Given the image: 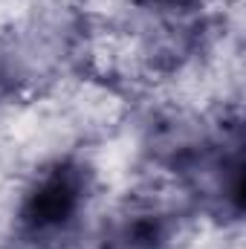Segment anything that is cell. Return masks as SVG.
<instances>
[{
  "label": "cell",
  "mask_w": 246,
  "mask_h": 249,
  "mask_svg": "<svg viewBox=\"0 0 246 249\" xmlns=\"http://www.w3.org/2000/svg\"><path fill=\"white\" fill-rule=\"evenodd\" d=\"M145 3L162 6V9H185V6H191V3H197V0H145Z\"/></svg>",
  "instance_id": "3957f363"
},
{
  "label": "cell",
  "mask_w": 246,
  "mask_h": 249,
  "mask_svg": "<svg viewBox=\"0 0 246 249\" xmlns=\"http://www.w3.org/2000/svg\"><path fill=\"white\" fill-rule=\"evenodd\" d=\"M87 197V171L75 162H58L38 177L20 206V226L32 238L67 229Z\"/></svg>",
  "instance_id": "6da1fadb"
},
{
  "label": "cell",
  "mask_w": 246,
  "mask_h": 249,
  "mask_svg": "<svg viewBox=\"0 0 246 249\" xmlns=\"http://www.w3.org/2000/svg\"><path fill=\"white\" fill-rule=\"evenodd\" d=\"M171 223L159 212H133L110 232L105 249H168Z\"/></svg>",
  "instance_id": "7a4b0ae2"
}]
</instances>
